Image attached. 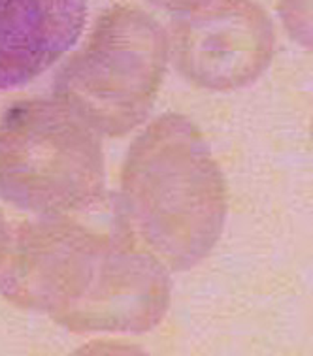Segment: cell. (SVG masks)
<instances>
[{"mask_svg": "<svg viewBox=\"0 0 313 356\" xmlns=\"http://www.w3.org/2000/svg\"><path fill=\"white\" fill-rule=\"evenodd\" d=\"M29 230L19 253L2 279L10 298L51 311L74 326L85 328H145L159 318L138 302H164V286H132V279L161 273L155 262L125 253L98 238L70 228Z\"/></svg>", "mask_w": 313, "mask_h": 356, "instance_id": "obj_1", "label": "cell"}, {"mask_svg": "<svg viewBox=\"0 0 313 356\" xmlns=\"http://www.w3.org/2000/svg\"><path fill=\"white\" fill-rule=\"evenodd\" d=\"M129 215L163 259H200L221 220V183L202 142L179 119H161L144 134L125 181Z\"/></svg>", "mask_w": 313, "mask_h": 356, "instance_id": "obj_2", "label": "cell"}, {"mask_svg": "<svg viewBox=\"0 0 313 356\" xmlns=\"http://www.w3.org/2000/svg\"><path fill=\"white\" fill-rule=\"evenodd\" d=\"M102 155L91 124L66 102L17 104L0 124V193L36 213L95 200Z\"/></svg>", "mask_w": 313, "mask_h": 356, "instance_id": "obj_3", "label": "cell"}, {"mask_svg": "<svg viewBox=\"0 0 313 356\" xmlns=\"http://www.w3.org/2000/svg\"><path fill=\"white\" fill-rule=\"evenodd\" d=\"M87 0H0V91L46 72L78 42Z\"/></svg>", "mask_w": 313, "mask_h": 356, "instance_id": "obj_4", "label": "cell"}, {"mask_svg": "<svg viewBox=\"0 0 313 356\" xmlns=\"http://www.w3.org/2000/svg\"><path fill=\"white\" fill-rule=\"evenodd\" d=\"M4 247H6V230H4V222H2V217H0V257H2Z\"/></svg>", "mask_w": 313, "mask_h": 356, "instance_id": "obj_5", "label": "cell"}]
</instances>
